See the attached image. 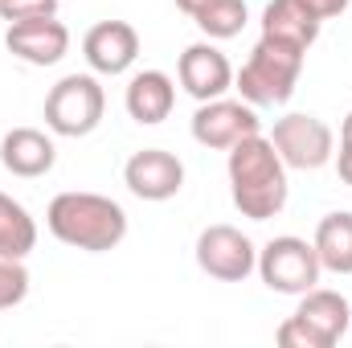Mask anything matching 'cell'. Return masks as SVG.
<instances>
[{"instance_id": "1", "label": "cell", "mask_w": 352, "mask_h": 348, "mask_svg": "<svg viewBox=\"0 0 352 348\" xmlns=\"http://www.w3.org/2000/svg\"><path fill=\"white\" fill-rule=\"evenodd\" d=\"M226 173H230V197L238 205L242 217L250 221H270L283 213L287 205V164L283 156L274 152L270 135H246L230 148V160H226Z\"/></svg>"}, {"instance_id": "2", "label": "cell", "mask_w": 352, "mask_h": 348, "mask_svg": "<svg viewBox=\"0 0 352 348\" xmlns=\"http://www.w3.org/2000/svg\"><path fill=\"white\" fill-rule=\"evenodd\" d=\"M45 226L62 246L107 254L127 238V209L102 193H58L45 209Z\"/></svg>"}, {"instance_id": "3", "label": "cell", "mask_w": 352, "mask_h": 348, "mask_svg": "<svg viewBox=\"0 0 352 348\" xmlns=\"http://www.w3.org/2000/svg\"><path fill=\"white\" fill-rule=\"evenodd\" d=\"M303 58L307 54L295 50V45H283L274 37H258L246 66L234 74V90L250 107H283V102H291V94L299 87Z\"/></svg>"}, {"instance_id": "4", "label": "cell", "mask_w": 352, "mask_h": 348, "mask_svg": "<svg viewBox=\"0 0 352 348\" xmlns=\"http://www.w3.org/2000/svg\"><path fill=\"white\" fill-rule=\"evenodd\" d=\"M352 324V303L340 291L328 287H311L299 295L295 316H287L274 332V340L283 348H336L349 336Z\"/></svg>"}, {"instance_id": "5", "label": "cell", "mask_w": 352, "mask_h": 348, "mask_svg": "<svg viewBox=\"0 0 352 348\" xmlns=\"http://www.w3.org/2000/svg\"><path fill=\"white\" fill-rule=\"evenodd\" d=\"M107 115V94L98 87V74H66L45 94V127L66 140L90 135Z\"/></svg>"}, {"instance_id": "6", "label": "cell", "mask_w": 352, "mask_h": 348, "mask_svg": "<svg viewBox=\"0 0 352 348\" xmlns=\"http://www.w3.org/2000/svg\"><path fill=\"white\" fill-rule=\"evenodd\" d=\"M320 274H324V266L307 238L283 234L258 250V279L278 295H303V291L320 287Z\"/></svg>"}, {"instance_id": "7", "label": "cell", "mask_w": 352, "mask_h": 348, "mask_svg": "<svg viewBox=\"0 0 352 348\" xmlns=\"http://www.w3.org/2000/svg\"><path fill=\"white\" fill-rule=\"evenodd\" d=\"M270 144L283 156V164L287 168H299V173H316V168H324L336 156L332 127L324 119H316V115H303V111H291V115L274 119Z\"/></svg>"}, {"instance_id": "8", "label": "cell", "mask_w": 352, "mask_h": 348, "mask_svg": "<svg viewBox=\"0 0 352 348\" xmlns=\"http://www.w3.org/2000/svg\"><path fill=\"white\" fill-rule=\"evenodd\" d=\"M192 140L201 148H213V152H230L238 140L246 135H258L263 131V119H258V107H250L246 98H209V102H197L192 111Z\"/></svg>"}, {"instance_id": "9", "label": "cell", "mask_w": 352, "mask_h": 348, "mask_svg": "<svg viewBox=\"0 0 352 348\" xmlns=\"http://www.w3.org/2000/svg\"><path fill=\"white\" fill-rule=\"evenodd\" d=\"M197 266L221 283H246L258 270V246L238 226H205L197 234Z\"/></svg>"}, {"instance_id": "10", "label": "cell", "mask_w": 352, "mask_h": 348, "mask_svg": "<svg viewBox=\"0 0 352 348\" xmlns=\"http://www.w3.org/2000/svg\"><path fill=\"white\" fill-rule=\"evenodd\" d=\"M82 58H87L90 74H127L140 58V33L127 21H98L90 25L82 37Z\"/></svg>"}, {"instance_id": "11", "label": "cell", "mask_w": 352, "mask_h": 348, "mask_svg": "<svg viewBox=\"0 0 352 348\" xmlns=\"http://www.w3.org/2000/svg\"><path fill=\"white\" fill-rule=\"evenodd\" d=\"M4 50L12 58H21L25 66H58L70 54V29L58 17L16 21L4 29Z\"/></svg>"}, {"instance_id": "12", "label": "cell", "mask_w": 352, "mask_h": 348, "mask_svg": "<svg viewBox=\"0 0 352 348\" xmlns=\"http://www.w3.org/2000/svg\"><path fill=\"white\" fill-rule=\"evenodd\" d=\"M123 184L140 201H173L184 188V164L164 148H144L123 164Z\"/></svg>"}, {"instance_id": "13", "label": "cell", "mask_w": 352, "mask_h": 348, "mask_svg": "<svg viewBox=\"0 0 352 348\" xmlns=\"http://www.w3.org/2000/svg\"><path fill=\"white\" fill-rule=\"evenodd\" d=\"M176 78L197 102H209V98H221L226 90H234V66L213 41H192L176 62Z\"/></svg>"}, {"instance_id": "14", "label": "cell", "mask_w": 352, "mask_h": 348, "mask_svg": "<svg viewBox=\"0 0 352 348\" xmlns=\"http://www.w3.org/2000/svg\"><path fill=\"white\" fill-rule=\"evenodd\" d=\"M0 164H4V173L21 176V180H37L58 164V144H54V135H45L37 127H12L0 140Z\"/></svg>"}, {"instance_id": "15", "label": "cell", "mask_w": 352, "mask_h": 348, "mask_svg": "<svg viewBox=\"0 0 352 348\" xmlns=\"http://www.w3.org/2000/svg\"><path fill=\"white\" fill-rule=\"evenodd\" d=\"M123 107H127V115H131L140 127H156V123H164V119L173 115L176 83L164 70H140V74H131V83H127Z\"/></svg>"}, {"instance_id": "16", "label": "cell", "mask_w": 352, "mask_h": 348, "mask_svg": "<svg viewBox=\"0 0 352 348\" xmlns=\"http://www.w3.org/2000/svg\"><path fill=\"white\" fill-rule=\"evenodd\" d=\"M320 25L299 0H270L263 8V37H274L283 45H295V50H311L320 41Z\"/></svg>"}, {"instance_id": "17", "label": "cell", "mask_w": 352, "mask_h": 348, "mask_svg": "<svg viewBox=\"0 0 352 348\" xmlns=\"http://www.w3.org/2000/svg\"><path fill=\"white\" fill-rule=\"evenodd\" d=\"M311 246H316L324 270H332V274H352V213L349 209L328 213V217L316 226Z\"/></svg>"}, {"instance_id": "18", "label": "cell", "mask_w": 352, "mask_h": 348, "mask_svg": "<svg viewBox=\"0 0 352 348\" xmlns=\"http://www.w3.org/2000/svg\"><path fill=\"white\" fill-rule=\"evenodd\" d=\"M37 246V221L33 213L12 201L8 193H0V259H29Z\"/></svg>"}, {"instance_id": "19", "label": "cell", "mask_w": 352, "mask_h": 348, "mask_svg": "<svg viewBox=\"0 0 352 348\" xmlns=\"http://www.w3.org/2000/svg\"><path fill=\"white\" fill-rule=\"evenodd\" d=\"M192 21L209 41H230L246 29L250 12H246V0H205V8Z\"/></svg>"}, {"instance_id": "20", "label": "cell", "mask_w": 352, "mask_h": 348, "mask_svg": "<svg viewBox=\"0 0 352 348\" xmlns=\"http://www.w3.org/2000/svg\"><path fill=\"white\" fill-rule=\"evenodd\" d=\"M29 295V270L21 259H0V312L16 307Z\"/></svg>"}, {"instance_id": "21", "label": "cell", "mask_w": 352, "mask_h": 348, "mask_svg": "<svg viewBox=\"0 0 352 348\" xmlns=\"http://www.w3.org/2000/svg\"><path fill=\"white\" fill-rule=\"evenodd\" d=\"M41 17H58V0H0V21L8 25L41 21Z\"/></svg>"}, {"instance_id": "22", "label": "cell", "mask_w": 352, "mask_h": 348, "mask_svg": "<svg viewBox=\"0 0 352 348\" xmlns=\"http://www.w3.org/2000/svg\"><path fill=\"white\" fill-rule=\"evenodd\" d=\"M316 21H332V17H340V12H349L352 0H299Z\"/></svg>"}, {"instance_id": "23", "label": "cell", "mask_w": 352, "mask_h": 348, "mask_svg": "<svg viewBox=\"0 0 352 348\" xmlns=\"http://www.w3.org/2000/svg\"><path fill=\"white\" fill-rule=\"evenodd\" d=\"M336 173H340V180L352 188V144H349V140H340V152H336Z\"/></svg>"}, {"instance_id": "24", "label": "cell", "mask_w": 352, "mask_h": 348, "mask_svg": "<svg viewBox=\"0 0 352 348\" xmlns=\"http://www.w3.org/2000/svg\"><path fill=\"white\" fill-rule=\"evenodd\" d=\"M176 8H180L184 17H197V12L205 8V0H176Z\"/></svg>"}, {"instance_id": "25", "label": "cell", "mask_w": 352, "mask_h": 348, "mask_svg": "<svg viewBox=\"0 0 352 348\" xmlns=\"http://www.w3.org/2000/svg\"><path fill=\"white\" fill-rule=\"evenodd\" d=\"M340 140H349L352 144V111L344 115V123H340Z\"/></svg>"}]
</instances>
